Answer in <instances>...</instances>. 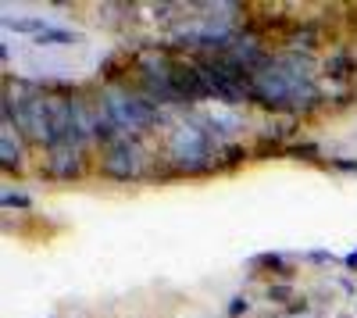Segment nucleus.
I'll use <instances>...</instances> for the list:
<instances>
[{
    "label": "nucleus",
    "mask_w": 357,
    "mask_h": 318,
    "mask_svg": "<svg viewBox=\"0 0 357 318\" xmlns=\"http://www.w3.org/2000/svg\"><path fill=\"white\" fill-rule=\"evenodd\" d=\"M250 100L268 111H311L321 100V90L314 82V61L301 50H286L272 57L264 68L250 75Z\"/></svg>",
    "instance_id": "f257e3e1"
},
{
    "label": "nucleus",
    "mask_w": 357,
    "mask_h": 318,
    "mask_svg": "<svg viewBox=\"0 0 357 318\" xmlns=\"http://www.w3.org/2000/svg\"><path fill=\"white\" fill-rule=\"evenodd\" d=\"M165 158L178 176H197V172H211L215 161V143L211 132L204 129V122H178L168 132Z\"/></svg>",
    "instance_id": "f03ea898"
},
{
    "label": "nucleus",
    "mask_w": 357,
    "mask_h": 318,
    "mask_svg": "<svg viewBox=\"0 0 357 318\" xmlns=\"http://www.w3.org/2000/svg\"><path fill=\"white\" fill-rule=\"evenodd\" d=\"M343 265H347V268H354V272H357V250H350V254H347V257H343Z\"/></svg>",
    "instance_id": "aec40b11"
},
{
    "label": "nucleus",
    "mask_w": 357,
    "mask_h": 318,
    "mask_svg": "<svg viewBox=\"0 0 357 318\" xmlns=\"http://www.w3.org/2000/svg\"><path fill=\"white\" fill-rule=\"evenodd\" d=\"M4 208H29L25 193H4Z\"/></svg>",
    "instance_id": "a211bd4d"
},
{
    "label": "nucleus",
    "mask_w": 357,
    "mask_h": 318,
    "mask_svg": "<svg viewBox=\"0 0 357 318\" xmlns=\"http://www.w3.org/2000/svg\"><path fill=\"white\" fill-rule=\"evenodd\" d=\"M4 29H15V33H25V36H40L43 29H50L40 15H22V18H4Z\"/></svg>",
    "instance_id": "9b49d317"
},
{
    "label": "nucleus",
    "mask_w": 357,
    "mask_h": 318,
    "mask_svg": "<svg viewBox=\"0 0 357 318\" xmlns=\"http://www.w3.org/2000/svg\"><path fill=\"white\" fill-rule=\"evenodd\" d=\"M0 165L4 168H22V136L11 122H4V129H0Z\"/></svg>",
    "instance_id": "9d476101"
},
{
    "label": "nucleus",
    "mask_w": 357,
    "mask_h": 318,
    "mask_svg": "<svg viewBox=\"0 0 357 318\" xmlns=\"http://www.w3.org/2000/svg\"><path fill=\"white\" fill-rule=\"evenodd\" d=\"M4 122H11L22 139L47 147L50 143V93L22 90L18 97H4Z\"/></svg>",
    "instance_id": "20e7f679"
},
{
    "label": "nucleus",
    "mask_w": 357,
    "mask_h": 318,
    "mask_svg": "<svg viewBox=\"0 0 357 318\" xmlns=\"http://www.w3.org/2000/svg\"><path fill=\"white\" fill-rule=\"evenodd\" d=\"M307 257H311V262H333V254H329V250H311Z\"/></svg>",
    "instance_id": "6ab92c4d"
},
{
    "label": "nucleus",
    "mask_w": 357,
    "mask_h": 318,
    "mask_svg": "<svg viewBox=\"0 0 357 318\" xmlns=\"http://www.w3.org/2000/svg\"><path fill=\"white\" fill-rule=\"evenodd\" d=\"M47 176H54V179H75V176H82V147H75V143L50 147L47 151Z\"/></svg>",
    "instance_id": "1a4fd4ad"
},
{
    "label": "nucleus",
    "mask_w": 357,
    "mask_h": 318,
    "mask_svg": "<svg viewBox=\"0 0 357 318\" xmlns=\"http://www.w3.org/2000/svg\"><path fill=\"white\" fill-rule=\"evenodd\" d=\"M107 111H111V119L118 122V129H122L126 136H139L146 129H154L158 126V107L146 100L143 93H132L126 90V86H107V90L100 93Z\"/></svg>",
    "instance_id": "39448f33"
},
{
    "label": "nucleus",
    "mask_w": 357,
    "mask_h": 318,
    "mask_svg": "<svg viewBox=\"0 0 357 318\" xmlns=\"http://www.w3.org/2000/svg\"><path fill=\"white\" fill-rule=\"evenodd\" d=\"M250 265H254V268H279V272H289V262H286L282 254H257Z\"/></svg>",
    "instance_id": "4468645a"
},
{
    "label": "nucleus",
    "mask_w": 357,
    "mask_h": 318,
    "mask_svg": "<svg viewBox=\"0 0 357 318\" xmlns=\"http://www.w3.org/2000/svg\"><path fill=\"white\" fill-rule=\"evenodd\" d=\"M350 68H357V61H354V57H347V54H336V57H329V61H325V72H329L333 79L350 75Z\"/></svg>",
    "instance_id": "ddd939ff"
},
{
    "label": "nucleus",
    "mask_w": 357,
    "mask_h": 318,
    "mask_svg": "<svg viewBox=\"0 0 357 318\" xmlns=\"http://www.w3.org/2000/svg\"><path fill=\"white\" fill-rule=\"evenodd\" d=\"M289 297H293V286H286V282L268 286V301H289Z\"/></svg>",
    "instance_id": "dca6fc26"
},
{
    "label": "nucleus",
    "mask_w": 357,
    "mask_h": 318,
    "mask_svg": "<svg viewBox=\"0 0 357 318\" xmlns=\"http://www.w3.org/2000/svg\"><path fill=\"white\" fill-rule=\"evenodd\" d=\"M207 90H211V100H222V104H247L250 100V72L232 61L229 54H200L193 57Z\"/></svg>",
    "instance_id": "7ed1b4c3"
},
{
    "label": "nucleus",
    "mask_w": 357,
    "mask_h": 318,
    "mask_svg": "<svg viewBox=\"0 0 357 318\" xmlns=\"http://www.w3.org/2000/svg\"><path fill=\"white\" fill-rule=\"evenodd\" d=\"M250 311V301L247 297H232L229 301V318H240V315H247Z\"/></svg>",
    "instance_id": "f3484780"
},
{
    "label": "nucleus",
    "mask_w": 357,
    "mask_h": 318,
    "mask_svg": "<svg viewBox=\"0 0 357 318\" xmlns=\"http://www.w3.org/2000/svg\"><path fill=\"white\" fill-rule=\"evenodd\" d=\"M175 93L183 104H200V100H211V90H207V82L197 68V61H175Z\"/></svg>",
    "instance_id": "6e6552de"
},
{
    "label": "nucleus",
    "mask_w": 357,
    "mask_h": 318,
    "mask_svg": "<svg viewBox=\"0 0 357 318\" xmlns=\"http://www.w3.org/2000/svg\"><path fill=\"white\" fill-rule=\"evenodd\" d=\"M143 165H146V158H143V147L136 143V136H122V139L107 143L104 154H100V172H104L107 179H114V183L139 179L143 176Z\"/></svg>",
    "instance_id": "0eeeda50"
},
{
    "label": "nucleus",
    "mask_w": 357,
    "mask_h": 318,
    "mask_svg": "<svg viewBox=\"0 0 357 318\" xmlns=\"http://www.w3.org/2000/svg\"><path fill=\"white\" fill-rule=\"evenodd\" d=\"M136 72H139V93L151 104H183L175 93V82H172L175 61L165 50H158V47L139 50L136 54Z\"/></svg>",
    "instance_id": "423d86ee"
},
{
    "label": "nucleus",
    "mask_w": 357,
    "mask_h": 318,
    "mask_svg": "<svg viewBox=\"0 0 357 318\" xmlns=\"http://www.w3.org/2000/svg\"><path fill=\"white\" fill-rule=\"evenodd\" d=\"M286 154H293V158H304V161H314L321 151L314 147V143H296V147H282Z\"/></svg>",
    "instance_id": "2eb2a0df"
},
{
    "label": "nucleus",
    "mask_w": 357,
    "mask_h": 318,
    "mask_svg": "<svg viewBox=\"0 0 357 318\" xmlns=\"http://www.w3.org/2000/svg\"><path fill=\"white\" fill-rule=\"evenodd\" d=\"M75 40H79L75 33H68V29H54V25H50V29H43V33L36 36V43H40V47H72Z\"/></svg>",
    "instance_id": "f8f14e48"
}]
</instances>
